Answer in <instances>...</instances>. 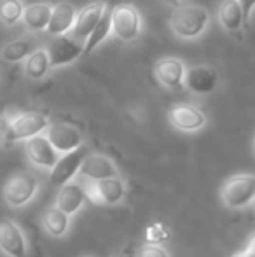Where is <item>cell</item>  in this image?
<instances>
[{
  "mask_svg": "<svg viewBox=\"0 0 255 257\" xmlns=\"http://www.w3.org/2000/svg\"><path fill=\"white\" fill-rule=\"evenodd\" d=\"M208 21H210V13L206 7L197 6V4H180L171 13L170 28L177 37L192 41L203 35L208 27Z\"/></svg>",
  "mask_w": 255,
  "mask_h": 257,
  "instance_id": "cell-1",
  "label": "cell"
},
{
  "mask_svg": "<svg viewBox=\"0 0 255 257\" xmlns=\"http://www.w3.org/2000/svg\"><path fill=\"white\" fill-rule=\"evenodd\" d=\"M220 201L229 210H241L253 203L255 200V175L238 173L224 180L218 191Z\"/></svg>",
  "mask_w": 255,
  "mask_h": 257,
  "instance_id": "cell-2",
  "label": "cell"
},
{
  "mask_svg": "<svg viewBox=\"0 0 255 257\" xmlns=\"http://www.w3.org/2000/svg\"><path fill=\"white\" fill-rule=\"evenodd\" d=\"M41 182L30 172H18L6 180L2 187V196L6 203L13 208H21L28 205L39 193Z\"/></svg>",
  "mask_w": 255,
  "mask_h": 257,
  "instance_id": "cell-3",
  "label": "cell"
},
{
  "mask_svg": "<svg viewBox=\"0 0 255 257\" xmlns=\"http://www.w3.org/2000/svg\"><path fill=\"white\" fill-rule=\"evenodd\" d=\"M84 187L88 201L98 206L119 205L126 198L128 193L126 182L119 179V175L100 180H84Z\"/></svg>",
  "mask_w": 255,
  "mask_h": 257,
  "instance_id": "cell-4",
  "label": "cell"
},
{
  "mask_svg": "<svg viewBox=\"0 0 255 257\" xmlns=\"http://www.w3.org/2000/svg\"><path fill=\"white\" fill-rule=\"evenodd\" d=\"M49 126V117L42 112H18L9 121V133L6 142H21L35 135H41Z\"/></svg>",
  "mask_w": 255,
  "mask_h": 257,
  "instance_id": "cell-5",
  "label": "cell"
},
{
  "mask_svg": "<svg viewBox=\"0 0 255 257\" xmlns=\"http://www.w3.org/2000/svg\"><path fill=\"white\" fill-rule=\"evenodd\" d=\"M112 34L119 41L131 42L142 34V16L131 4H119L112 9Z\"/></svg>",
  "mask_w": 255,
  "mask_h": 257,
  "instance_id": "cell-6",
  "label": "cell"
},
{
  "mask_svg": "<svg viewBox=\"0 0 255 257\" xmlns=\"http://www.w3.org/2000/svg\"><path fill=\"white\" fill-rule=\"evenodd\" d=\"M168 121L173 128L184 133H196L206 126L208 119L201 108L191 103H177L168 110Z\"/></svg>",
  "mask_w": 255,
  "mask_h": 257,
  "instance_id": "cell-7",
  "label": "cell"
},
{
  "mask_svg": "<svg viewBox=\"0 0 255 257\" xmlns=\"http://www.w3.org/2000/svg\"><path fill=\"white\" fill-rule=\"evenodd\" d=\"M86 154H88V147L81 146L77 149L70 151V153L60 154L56 165L53 166V170L49 172V180L55 186H63V184L74 180L75 177L79 175V170H81V165L84 161Z\"/></svg>",
  "mask_w": 255,
  "mask_h": 257,
  "instance_id": "cell-8",
  "label": "cell"
},
{
  "mask_svg": "<svg viewBox=\"0 0 255 257\" xmlns=\"http://www.w3.org/2000/svg\"><path fill=\"white\" fill-rule=\"evenodd\" d=\"M0 252L6 257H28V241L13 219H0Z\"/></svg>",
  "mask_w": 255,
  "mask_h": 257,
  "instance_id": "cell-9",
  "label": "cell"
},
{
  "mask_svg": "<svg viewBox=\"0 0 255 257\" xmlns=\"http://www.w3.org/2000/svg\"><path fill=\"white\" fill-rule=\"evenodd\" d=\"M25 153L32 165L41 170H48V172H51L60 158V153L53 147L46 133L25 140Z\"/></svg>",
  "mask_w": 255,
  "mask_h": 257,
  "instance_id": "cell-10",
  "label": "cell"
},
{
  "mask_svg": "<svg viewBox=\"0 0 255 257\" xmlns=\"http://www.w3.org/2000/svg\"><path fill=\"white\" fill-rule=\"evenodd\" d=\"M44 133L60 154L70 153V151L84 146V135L81 133V130L68 122H49Z\"/></svg>",
  "mask_w": 255,
  "mask_h": 257,
  "instance_id": "cell-11",
  "label": "cell"
},
{
  "mask_svg": "<svg viewBox=\"0 0 255 257\" xmlns=\"http://www.w3.org/2000/svg\"><path fill=\"white\" fill-rule=\"evenodd\" d=\"M184 86L194 95H210L218 86V70L208 65L185 68Z\"/></svg>",
  "mask_w": 255,
  "mask_h": 257,
  "instance_id": "cell-12",
  "label": "cell"
},
{
  "mask_svg": "<svg viewBox=\"0 0 255 257\" xmlns=\"http://www.w3.org/2000/svg\"><path fill=\"white\" fill-rule=\"evenodd\" d=\"M84 53V44L68 35H58L49 42L48 54L51 68H60L75 61Z\"/></svg>",
  "mask_w": 255,
  "mask_h": 257,
  "instance_id": "cell-13",
  "label": "cell"
},
{
  "mask_svg": "<svg viewBox=\"0 0 255 257\" xmlns=\"http://www.w3.org/2000/svg\"><path fill=\"white\" fill-rule=\"evenodd\" d=\"M107 9H109V6H107V2H103V0H100V2H91L86 7H82V9L77 13L75 23L70 30L72 37H74L75 41L84 44L86 39H88L89 34L95 30V27L98 25V21L102 20L103 13H105Z\"/></svg>",
  "mask_w": 255,
  "mask_h": 257,
  "instance_id": "cell-14",
  "label": "cell"
},
{
  "mask_svg": "<svg viewBox=\"0 0 255 257\" xmlns=\"http://www.w3.org/2000/svg\"><path fill=\"white\" fill-rule=\"evenodd\" d=\"M86 201H88V196H86L84 184L77 182V180H70V182L60 186L55 205L60 210H63L67 215L74 217L75 213L81 212L82 206L86 205Z\"/></svg>",
  "mask_w": 255,
  "mask_h": 257,
  "instance_id": "cell-15",
  "label": "cell"
},
{
  "mask_svg": "<svg viewBox=\"0 0 255 257\" xmlns=\"http://www.w3.org/2000/svg\"><path fill=\"white\" fill-rule=\"evenodd\" d=\"M119 175V168L117 165L103 154H86L84 161L79 170V177L82 180H100V179H109V177Z\"/></svg>",
  "mask_w": 255,
  "mask_h": 257,
  "instance_id": "cell-16",
  "label": "cell"
},
{
  "mask_svg": "<svg viewBox=\"0 0 255 257\" xmlns=\"http://www.w3.org/2000/svg\"><path fill=\"white\" fill-rule=\"evenodd\" d=\"M156 79L168 89H180L184 86L185 65L178 58L164 56L159 58L154 65Z\"/></svg>",
  "mask_w": 255,
  "mask_h": 257,
  "instance_id": "cell-17",
  "label": "cell"
},
{
  "mask_svg": "<svg viewBox=\"0 0 255 257\" xmlns=\"http://www.w3.org/2000/svg\"><path fill=\"white\" fill-rule=\"evenodd\" d=\"M77 18V9L74 7L72 2H58L56 6H53L51 20L46 28L51 37H58V35H67L72 30Z\"/></svg>",
  "mask_w": 255,
  "mask_h": 257,
  "instance_id": "cell-18",
  "label": "cell"
},
{
  "mask_svg": "<svg viewBox=\"0 0 255 257\" xmlns=\"http://www.w3.org/2000/svg\"><path fill=\"white\" fill-rule=\"evenodd\" d=\"M70 215L60 210L58 206H49L42 212V227L46 229V233L53 238H63L67 236L68 229H70Z\"/></svg>",
  "mask_w": 255,
  "mask_h": 257,
  "instance_id": "cell-19",
  "label": "cell"
},
{
  "mask_svg": "<svg viewBox=\"0 0 255 257\" xmlns=\"http://www.w3.org/2000/svg\"><path fill=\"white\" fill-rule=\"evenodd\" d=\"M218 23L222 28L227 32H239L245 25V18H243V11L238 0H224L218 7Z\"/></svg>",
  "mask_w": 255,
  "mask_h": 257,
  "instance_id": "cell-20",
  "label": "cell"
},
{
  "mask_svg": "<svg viewBox=\"0 0 255 257\" xmlns=\"http://www.w3.org/2000/svg\"><path fill=\"white\" fill-rule=\"evenodd\" d=\"M53 13V6L46 2H35L25 7L23 11V23L27 25V28L34 32H44L49 25Z\"/></svg>",
  "mask_w": 255,
  "mask_h": 257,
  "instance_id": "cell-21",
  "label": "cell"
},
{
  "mask_svg": "<svg viewBox=\"0 0 255 257\" xmlns=\"http://www.w3.org/2000/svg\"><path fill=\"white\" fill-rule=\"evenodd\" d=\"M35 49H37V46H35L34 39L20 37L4 46L2 51H0V58L4 61H7V63H18L21 60H27Z\"/></svg>",
  "mask_w": 255,
  "mask_h": 257,
  "instance_id": "cell-22",
  "label": "cell"
},
{
  "mask_svg": "<svg viewBox=\"0 0 255 257\" xmlns=\"http://www.w3.org/2000/svg\"><path fill=\"white\" fill-rule=\"evenodd\" d=\"M51 63H49L48 49H35L30 56L25 60V75L34 81H41L48 75Z\"/></svg>",
  "mask_w": 255,
  "mask_h": 257,
  "instance_id": "cell-23",
  "label": "cell"
},
{
  "mask_svg": "<svg viewBox=\"0 0 255 257\" xmlns=\"http://www.w3.org/2000/svg\"><path fill=\"white\" fill-rule=\"evenodd\" d=\"M112 34V11L107 9L103 13L102 20L98 21V25L95 27V30L89 34V37L84 42V53L82 54H91L98 48L102 42L107 41V37Z\"/></svg>",
  "mask_w": 255,
  "mask_h": 257,
  "instance_id": "cell-24",
  "label": "cell"
},
{
  "mask_svg": "<svg viewBox=\"0 0 255 257\" xmlns=\"http://www.w3.org/2000/svg\"><path fill=\"white\" fill-rule=\"evenodd\" d=\"M25 6L21 0H2L0 2V21L7 27L20 23L23 20Z\"/></svg>",
  "mask_w": 255,
  "mask_h": 257,
  "instance_id": "cell-25",
  "label": "cell"
},
{
  "mask_svg": "<svg viewBox=\"0 0 255 257\" xmlns=\"http://www.w3.org/2000/svg\"><path fill=\"white\" fill-rule=\"evenodd\" d=\"M170 227L163 222H154L150 224L149 227L145 229V241L147 243H156V245H161L170 238Z\"/></svg>",
  "mask_w": 255,
  "mask_h": 257,
  "instance_id": "cell-26",
  "label": "cell"
},
{
  "mask_svg": "<svg viewBox=\"0 0 255 257\" xmlns=\"http://www.w3.org/2000/svg\"><path fill=\"white\" fill-rule=\"evenodd\" d=\"M136 257H170V254H168V252L164 250L161 245L147 243V245H143V247L140 248Z\"/></svg>",
  "mask_w": 255,
  "mask_h": 257,
  "instance_id": "cell-27",
  "label": "cell"
},
{
  "mask_svg": "<svg viewBox=\"0 0 255 257\" xmlns=\"http://www.w3.org/2000/svg\"><path fill=\"white\" fill-rule=\"evenodd\" d=\"M239 6H241L243 11V18H245V25H248L250 18H252V13L255 9V0H238Z\"/></svg>",
  "mask_w": 255,
  "mask_h": 257,
  "instance_id": "cell-28",
  "label": "cell"
},
{
  "mask_svg": "<svg viewBox=\"0 0 255 257\" xmlns=\"http://www.w3.org/2000/svg\"><path fill=\"white\" fill-rule=\"evenodd\" d=\"M9 121L11 117L7 115H0V144L7 140V133H9Z\"/></svg>",
  "mask_w": 255,
  "mask_h": 257,
  "instance_id": "cell-29",
  "label": "cell"
},
{
  "mask_svg": "<svg viewBox=\"0 0 255 257\" xmlns=\"http://www.w3.org/2000/svg\"><path fill=\"white\" fill-rule=\"evenodd\" d=\"M232 257H255V250L252 247H246L245 245V248H241L239 252H236Z\"/></svg>",
  "mask_w": 255,
  "mask_h": 257,
  "instance_id": "cell-30",
  "label": "cell"
},
{
  "mask_svg": "<svg viewBox=\"0 0 255 257\" xmlns=\"http://www.w3.org/2000/svg\"><path fill=\"white\" fill-rule=\"evenodd\" d=\"M246 247H252L253 250H255V233L248 238V241H246Z\"/></svg>",
  "mask_w": 255,
  "mask_h": 257,
  "instance_id": "cell-31",
  "label": "cell"
},
{
  "mask_svg": "<svg viewBox=\"0 0 255 257\" xmlns=\"http://www.w3.org/2000/svg\"><path fill=\"white\" fill-rule=\"evenodd\" d=\"M164 2L170 4V6H175V7H177V6H180V4L184 2V0H164Z\"/></svg>",
  "mask_w": 255,
  "mask_h": 257,
  "instance_id": "cell-32",
  "label": "cell"
},
{
  "mask_svg": "<svg viewBox=\"0 0 255 257\" xmlns=\"http://www.w3.org/2000/svg\"><path fill=\"white\" fill-rule=\"evenodd\" d=\"M253 153H255V137H253Z\"/></svg>",
  "mask_w": 255,
  "mask_h": 257,
  "instance_id": "cell-33",
  "label": "cell"
},
{
  "mask_svg": "<svg viewBox=\"0 0 255 257\" xmlns=\"http://www.w3.org/2000/svg\"><path fill=\"white\" fill-rule=\"evenodd\" d=\"M252 206H253V210H255V200H253V203H252Z\"/></svg>",
  "mask_w": 255,
  "mask_h": 257,
  "instance_id": "cell-34",
  "label": "cell"
},
{
  "mask_svg": "<svg viewBox=\"0 0 255 257\" xmlns=\"http://www.w3.org/2000/svg\"><path fill=\"white\" fill-rule=\"evenodd\" d=\"M82 257H91V255H82Z\"/></svg>",
  "mask_w": 255,
  "mask_h": 257,
  "instance_id": "cell-35",
  "label": "cell"
}]
</instances>
